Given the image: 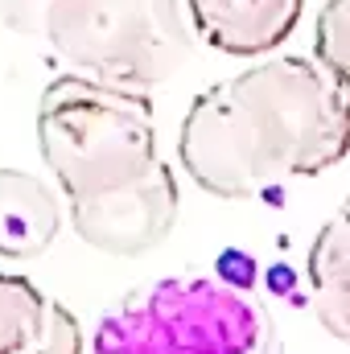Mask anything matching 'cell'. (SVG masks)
Wrapping results in <instances>:
<instances>
[{
	"label": "cell",
	"mask_w": 350,
	"mask_h": 354,
	"mask_svg": "<svg viewBox=\"0 0 350 354\" xmlns=\"http://www.w3.org/2000/svg\"><path fill=\"white\" fill-rule=\"evenodd\" d=\"M37 149L87 248L136 260L169 239L177 177L161 157L149 95L58 75L37 103Z\"/></svg>",
	"instance_id": "6da1fadb"
},
{
	"label": "cell",
	"mask_w": 350,
	"mask_h": 354,
	"mask_svg": "<svg viewBox=\"0 0 350 354\" xmlns=\"http://www.w3.org/2000/svg\"><path fill=\"white\" fill-rule=\"evenodd\" d=\"M350 153V99L297 54H276L206 87L185 111L177 157L185 177L243 202L288 177H317Z\"/></svg>",
	"instance_id": "7a4b0ae2"
},
{
	"label": "cell",
	"mask_w": 350,
	"mask_h": 354,
	"mask_svg": "<svg viewBox=\"0 0 350 354\" xmlns=\"http://www.w3.org/2000/svg\"><path fill=\"white\" fill-rule=\"evenodd\" d=\"M0 21L42 41L66 75L140 95L174 83L194 54L181 0H0Z\"/></svg>",
	"instance_id": "3957f363"
},
{
	"label": "cell",
	"mask_w": 350,
	"mask_h": 354,
	"mask_svg": "<svg viewBox=\"0 0 350 354\" xmlns=\"http://www.w3.org/2000/svg\"><path fill=\"white\" fill-rule=\"evenodd\" d=\"M87 354H280L272 313L219 276H165L111 305Z\"/></svg>",
	"instance_id": "277c9868"
},
{
	"label": "cell",
	"mask_w": 350,
	"mask_h": 354,
	"mask_svg": "<svg viewBox=\"0 0 350 354\" xmlns=\"http://www.w3.org/2000/svg\"><path fill=\"white\" fill-rule=\"evenodd\" d=\"M194 33L231 58H260L284 46L305 0H185Z\"/></svg>",
	"instance_id": "5b68a950"
},
{
	"label": "cell",
	"mask_w": 350,
	"mask_h": 354,
	"mask_svg": "<svg viewBox=\"0 0 350 354\" xmlns=\"http://www.w3.org/2000/svg\"><path fill=\"white\" fill-rule=\"evenodd\" d=\"M62 202L46 177L0 169V260H37L62 231Z\"/></svg>",
	"instance_id": "8992f818"
},
{
	"label": "cell",
	"mask_w": 350,
	"mask_h": 354,
	"mask_svg": "<svg viewBox=\"0 0 350 354\" xmlns=\"http://www.w3.org/2000/svg\"><path fill=\"white\" fill-rule=\"evenodd\" d=\"M305 276H309V297H313L317 322L326 326L330 338L350 346V198L313 235Z\"/></svg>",
	"instance_id": "52a82bcc"
},
{
	"label": "cell",
	"mask_w": 350,
	"mask_h": 354,
	"mask_svg": "<svg viewBox=\"0 0 350 354\" xmlns=\"http://www.w3.org/2000/svg\"><path fill=\"white\" fill-rule=\"evenodd\" d=\"M50 322V297L25 280L0 268V354H33L46 338Z\"/></svg>",
	"instance_id": "ba28073f"
},
{
	"label": "cell",
	"mask_w": 350,
	"mask_h": 354,
	"mask_svg": "<svg viewBox=\"0 0 350 354\" xmlns=\"http://www.w3.org/2000/svg\"><path fill=\"white\" fill-rule=\"evenodd\" d=\"M313 62L350 99V0H326L313 21Z\"/></svg>",
	"instance_id": "9c48e42d"
},
{
	"label": "cell",
	"mask_w": 350,
	"mask_h": 354,
	"mask_svg": "<svg viewBox=\"0 0 350 354\" xmlns=\"http://www.w3.org/2000/svg\"><path fill=\"white\" fill-rule=\"evenodd\" d=\"M33 354H87L83 342V330H79V317L62 305V301H50V322H46V338Z\"/></svg>",
	"instance_id": "30bf717a"
}]
</instances>
